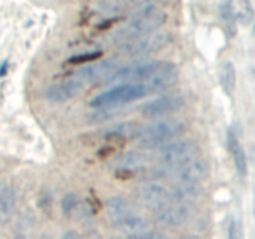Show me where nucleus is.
Segmentation results:
<instances>
[{
  "mask_svg": "<svg viewBox=\"0 0 255 239\" xmlns=\"http://www.w3.org/2000/svg\"><path fill=\"white\" fill-rule=\"evenodd\" d=\"M166 19L167 14L161 7L152 2H146L139 5V9L132 14L128 21L117 30L115 37L125 41L131 37L156 31L166 22Z\"/></svg>",
  "mask_w": 255,
  "mask_h": 239,
  "instance_id": "obj_1",
  "label": "nucleus"
},
{
  "mask_svg": "<svg viewBox=\"0 0 255 239\" xmlns=\"http://www.w3.org/2000/svg\"><path fill=\"white\" fill-rule=\"evenodd\" d=\"M186 123L179 119L159 117L147 124H142L138 141L143 148H157L164 142L179 137L186 132Z\"/></svg>",
  "mask_w": 255,
  "mask_h": 239,
  "instance_id": "obj_2",
  "label": "nucleus"
},
{
  "mask_svg": "<svg viewBox=\"0 0 255 239\" xmlns=\"http://www.w3.org/2000/svg\"><path fill=\"white\" fill-rule=\"evenodd\" d=\"M146 95H148V90L143 82H122L92 97L90 106L94 109L122 107L129 102L142 99Z\"/></svg>",
  "mask_w": 255,
  "mask_h": 239,
  "instance_id": "obj_3",
  "label": "nucleus"
},
{
  "mask_svg": "<svg viewBox=\"0 0 255 239\" xmlns=\"http://www.w3.org/2000/svg\"><path fill=\"white\" fill-rule=\"evenodd\" d=\"M172 40L173 37L169 32L156 30V31L148 32V34L125 40L120 46L119 52L124 56L141 57L164 49L171 44Z\"/></svg>",
  "mask_w": 255,
  "mask_h": 239,
  "instance_id": "obj_4",
  "label": "nucleus"
},
{
  "mask_svg": "<svg viewBox=\"0 0 255 239\" xmlns=\"http://www.w3.org/2000/svg\"><path fill=\"white\" fill-rule=\"evenodd\" d=\"M158 60L137 59L124 66L116 67L105 77L106 84H122V82H144L159 65Z\"/></svg>",
  "mask_w": 255,
  "mask_h": 239,
  "instance_id": "obj_5",
  "label": "nucleus"
},
{
  "mask_svg": "<svg viewBox=\"0 0 255 239\" xmlns=\"http://www.w3.org/2000/svg\"><path fill=\"white\" fill-rule=\"evenodd\" d=\"M159 161L166 166H178L198 156L199 147L193 139H179L178 137L164 142L157 147Z\"/></svg>",
  "mask_w": 255,
  "mask_h": 239,
  "instance_id": "obj_6",
  "label": "nucleus"
},
{
  "mask_svg": "<svg viewBox=\"0 0 255 239\" xmlns=\"http://www.w3.org/2000/svg\"><path fill=\"white\" fill-rule=\"evenodd\" d=\"M196 214L193 203L169 202L166 206L157 209L154 216L156 223L163 228H177L189 223Z\"/></svg>",
  "mask_w": 255,
  "mask_h": 239,
  "instance_id": "obj_7",
  "label": "nucleus"
},
{
  "mask_svg": "<svg viewBox=\"0 0 255 239\" xmlns=\"http://www.w3.org/2000/svg\"><path fill=\"white\" fill-rule=\"evenodd\" d=\"M133 197L139 206L148 209H158L171 202L169 189L154 181L146 182L134 189Z\"/></svg>",
  "mask_w": 255,
  "mask_h": 239,
  "instance_id": "obj_8",
  "label": "nucleus"
},
{
  "mask_svg": "<svg viewBox=\"0 0 255 239\" xmlns=\"http://www.w3.org/2000/svg\"><path fill=\"white\" fill-rule=\"evenodd\" d=\"M184 106V97L181 95H163L151 101L144 102L141 106V114L147 119L166 117L179 111Z\"/></svg>",
  "mask_w": 255,
  "mask_h": 239,
  "instance_id": "obj_9",
  "label": "nucleus"
},
{
  "mask_svg": "<svg viewBox=\"0 0 255 239\" xmlns=\"http://www.w3.org/2000/svg\"><path fill=\"white\" fill-rule=\"evenodd\" d=\"M168 178L176 182H192L199 183L208 177L209 164L198 156L178 166H168Z\"/></svg>",
  "mask_w": 255,
  "mask_h": 239,
  "instance_id": "obj_10",
  "label": "nucleus"
},
{
  "mask_svg": "<svg viewBox=\"0 0 255 239\" xmlns=\"http://www.w3.org/2000/svg\"><path fill=\"white\" fill-rule=\"evenodd\" d=\"M84 87L85 85L76 76L72 75L69 79L49 85L44 90V96L47 101L52 102V104H62V102H66L72 97L77 96Z\"/></svg>",
  "mask_w": 255,
  "mask_h": 239,
  "instance_id": "obj_11",
  "label": "nucleus"
},
{
  "mask_svg": "<svg viewBox=\"0 0 255 239\" xmlns=\"http://www.w3.org/2000/svg\"><path fill=\"white\" fill-rule=\"evenodd\" d=\"M149 164V157L142 151H125L115 154L109 161V166L121 173H137Z\"/></svg>",
  "mask_w": 255,
  "mask_h": 239,
  "instance_id": "obj_12",
  "label": "nucleus"
},
{
  "mask_svg": "<svg viewBox=\"0 0 255 239\" xmlns=\"http://www.w3.org/2000/svg\"><path fill=\"white\" fill-rule=\"evenodd\" d=\"M178 79V70L172 62L161 61L153 74L143 82L149 92H159L173 86Z\"/></svg>",
  "mask_w": 255,
  "mask_h": 239,
  "instance_id": "obj_13",
  "label": "nucleus"
},
{
  "mask_svg": "<svg viewBox=\"0 0 255 239\" xmlns=\"http://www.w3.org/2000/svg\"><path fill=\"white\" fill-rule=\"evenodd\" d=\"M116 67L117 62L114 59L102 60V61H97L95 64L80 67L77 71H75L74 76H76L85 86H87V85L96 82L97 80L106 77Z\"/></svg>",
  "mask_w": 255,
  "mask_h": 239,
  "instance_id": "obj_14",
  "label": "nucleus"
},
{
  "mask_svg": "<svg viewBox=\"0 0 255 239\" xmlns=\"http://www.w3.org/2000/svg\"><path fill=\"white\" fill-rule=\"evenodd\" d=\"M111 223L114 228L125 233L127 237L144 231V229H148L149 227L148 221L143 216L137 213L136 211L129 212V213L125 214V216L120 217V218L114 219V221H111Z\"/></svg>",
  "mask_w": 255,
  "mask_h": 239,
  "instance_id": "obj_15",
  "label": "nucleus"
},
{
  "mask_svg": "<svg viewBox=\"0 0 255 239\" xmlns=\"http://www.w3.org/2000/svg\"><path fill=\"white\" fill-rule=\"evenodd\" d=\"M224 7L232 19L243 26H248L253 22L254 10L251 0H227Z\"/></svg>",
  "mask_w": 255,
  "mask_h": 239,
  "instance_id": "obj_16",
  "label": "nucleus"
},
{
  "mask_svg": "<svg viewBox=\"0 0 255 239\" xmlns=\"http://www.w3.org/2000/svg\"><path fill=\"white\" fill-rule=\"evenodd\" d=\"M142 124L134 121L117 122L102 131V137L106 139H132L137 138Z\"/></svg>",
  "mask_w": 255,
  "mask_h": 239,
  "instance_id": "obj_17",
  "label": "nucleus"
},
{
  "mask_svg": "<svg viewBox=\"0 0 255 239\" xmlns=\"http://www.w3.org/2000/svg\"><path fill=\"white\" fill-rule=\"evenodd\" d=\"M227 144H228L229 152L233 157L237 172L239 173V176L244 178L248 174V161H247V154L244 152L243 146L241 144L238 136L233 129H228L227 132Z\"/></svg>",
  "mask_w": 255,
  "mask_h": 239,
  "instance_id": "obj_18",
  "label": "nucleus"
},
{
  "mask_svg": "<svg viewBox=\"0 0 255 239\" xmlns=\"http://www.w3.org/2000/svg\"><path fill=\"white\" fill-rule=\"evenodd\" d=\"M171 202L193 203L202 196V187L192 182H176V186L169 189Z\"/></svg>",
  "mask_w": 255,
  "mask_h": 239,
  "instance_id": "obj_19",
  "label": "nucleus"
},
{
  "mask_svg": "<svg viewBox=\"0 0 255 239\" xmlns=\"http://www.w3.org/2000/svg\"><path fill=\"white\" fill-rule=\"evenodd\" d=\"M16 206V192L10 186L0 184V227L9 223Z\"/></svg>",
  "mask_w": 255,
  "mask_h": 239,
  "instance_id": "obj_20",
  "label": "nucleus"
},
{
  "mask_svg": "<svg viewBox=\"0 0 255 239\" xmlns=\"http://www.w3.org/2000/svg\"><path fill=\"white\" fill-rule=\"evenodd\" d=\"M106 213L109 216L110 221L120 218L125 214L133 212L134 208L131 204V202L127 201L126 198L121 196H114L106 199Z\"/></svg>",
  "mask_w": 255,
  "mask_h": 239,
  "instance_id": "obj_21",
  "label": "nucleus"
},
{
  "mask_svg": "<svg viewBox=\"0 0 255 239\" xmlns=\"http://www.w3.org/2000/svg\"><path fill=\"white\" fill-rule=\"evenodd\" d=\"M219 81L227 94H233L237 85V72L233 62L226 61L222 64L221 70H219Z\"/></svg>",
  "mask_w": 255,
  "mask_h": 239,
  "instance_id": "obj_22",
  "label": "nucleus"
},
{
  "mask_svg": "<svg viewBox=\"0 0 255 239\" xmlns=\"http://www.w3.org/2000/svg\"><path fill=\"white\" fill-rule=\"evenodd\" d=\"M122 107H99L94 109L91 114L87 115L89 123H100V122L109 121L122 114Z\"/></svg>",
  "mask_w": 255,
  "mask_h": 239,
  "instance_id": "obj_23",
  "label": "nucleus"
},
{
  "mask_svg": "<svg viewBox=\"0 0 255 239\" xmlns=\"http://www.w3.org/2000/svg\"><path fill=\"white\" fill-rule=\"evenodd\" d=\"M61 208L66 216L71 217V216H74L76 212H81L82 207L80 206L79 198H77L76 194L67 193V194H65L64 198H62Z\"/></svg>",
  "mask_w": 255,
  "mask_h": 239,
  "instance_id": "obj_24",
  "label": "nucleus"
},
{
  "mask_svg": "<svg viewBox=\"0 0 255 239\" xmlns=\"http://www.w3.org/2000/svg\"><path fill=\"white\" fill-rule=\"evenodd\" d=\"M101 56H102L101 51H94V52H87V54L76 55V56L70 57L69 64H82V62L95 61V60H99Z\"/></svg>",
  "mask_w": 255,
  "mask_h": 239,
  "instance_id": "obj_25",
  "label": "nucleus"
},
{
  "mask_svg": "<svg viewBox=\"0 0 255 239\" xmlns=\"http://www.w3.org/2000/svg\"><path fill=\"white\" fill-rule=\"evenodd\" d=\"M166 234L159 233V232H154L152 229H144V231L138 232V233H134L132 236H129V238L134 239H158V238H164Z\"/></svg>",
  "mask_w": 255,
  "mask_h": 239,
  "instance_id": "obj_26",
  "label": "nucleus"
},
{
  "mask_svg": "<svg viewBox=\"0 0 255 239\" xmlns=\"http://www.w3.org/2000/svg\"><path fill=\"white\" fill-rule=\"evenodd\" d=\"M241 229H239V224L236 219H231L228 224V238L229 239H237L241 238Z\"/></svg>",
  "mask_w": 255,
  "mask_h": 239,
  "instance_id": "obj_27",
  "label": "nucleus"
},
{
  "mask_svg": "<svg viewBox=\"0 0 255 239\" xmlns=\"http://www.w3.org/2000/svg\"><path fill=\"white\" fill-rule=\"evenodd\" d=\"M80 237V234L79 233H76V232H74V231H70V232H67V233H65L64 236H62V238H67V239H70V238H79Z\"/></svg>",
  "mask_w": 255,
  "mask_h": 239,
  "instance_id": "obj_28",
  "label": "nucleus"
},
{
  "mask_svg": "<svg viewBox=\"0 0 255 239\" xmlns=\"http://www.w3.org/2000/svg\"><path fill=\"white\" fill-rule=\"evenodd\" d=\"M6 69H7V62L4 61L1 64V66H0V76H4V75L6 74Z\"/></svg>",
  "mask_w": 255,
  "mask_h": 239,
  "instance_id": "obj_29",
  "label": "nucleus"
},
{
  "mask_svg": "<svg viewBox=\"0 0 255 239\" xmlns=\"http://www.w3.org/2000/svg\"><path fill=\"white\" fill-rule=\"evenodd\" d=\"M152 0H129V2L132 4H136V5H142V4H146V2H151Z\"/></svg>",
  "mask_w": 255,
  "mask_h": 239,
  "instance_id": "obj_30",
  "label": "nucleus"
}]
</instances>
